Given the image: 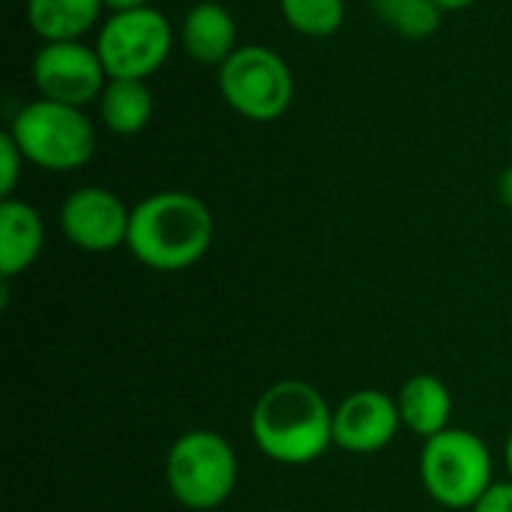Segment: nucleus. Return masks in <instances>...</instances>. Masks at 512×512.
Returning <instances> with one entry per match:
<instances>
[{"mask_svg":"<svg viewBox=\"0 0 512 512\" xmlns=\"http://www.w3.org/2000/svg\"><path fill=\"white\" fill-rule=\"evenodd\" d=\"M213 234L216 222L201 198L180 189H165L132 207L126 246L144 267L177 273L207 255Z\"/></svg>","mask_w":512,"mask_h":512,"instance_id":"1","label":"nucleus"},{"mask_svg":"<svg viewBox=\"0 0 512 512\" xmlns=\"http://www.w3.org/2000/svg\"><path fill=\"white\" fill-rule=\"evenodd\" d=\"M255 447L282 465H309L333 444V408L318 387L288 378L267 387L249 417Z\"/></svg>","mask_w":512,"mask_h":512,"instance_id":"2","label":"nucleus"},{"mask_svg":"<svg viewBox=\"0 0 512 512\" xmlns=\"http://www.w3.org/2000/svg\"><path fill=\"white\" fill-rule=\"evenodd\" d=\"M24 159L42 171H78L96 153V126L84 108L33 99L12 117L6 129Z\"/></svg>","mask_w":512,"mask_h":512,"instance_id":"3","label":"nucleus"},{"mask_svg":"<svg viewBox=\"0 0 512 512\" xmlns=\"http://www.w3.org/2000/svg\"><path fill=\"white\" fill-rule=\"evenodd\" d=\"M420 480L435 504L447 510H474L495 486L492 453L480 435L468 429H444L423 444Z\"/></svg>","mask_w":512,"mask_h":512,"instance_id":"4","label":"nucleus"},{"mask_svg":"<svg viewBox=\"0 0 512 512\" xmlns=\"http://www.w3.org/2000/svg\"><path fill=\"white\" fill-rule=\"evenodd\" d=\"M165 480L177 504L192 512L222 507L237 486L234 447L207 429L180 435L165 459Z\"/></svg>","mask_w":512,"mask_h":512,"instance_id":"5","label":"nucleus"},{"mask_svg":"<svg viewBox=\"0 0 512 512\" xmlns=\"http://www.w3.org/2000/svg\"><path fill=\"white\" fill-rule=\"evenodd\" d=\"M216 81L228 108L252 123H273L294 102L291 66L264 45H240L216 69Z\"/></svg>","mask_w":512,"mask_h":512,"instance_id":"6","label":"nucleus"},{"mask_svg":"<svg viewBox=\"0 0 512 512\" xmlns=\"http://www.w3.org/2000/svg\"><path fill=\"white\" fill-rule=\"evenodd\" d=\"M174 48V30L156 6L111 12L96 33V54L108 78L147 81L156 75Z\"/></svg>","mask_w":512,"mask_h":512,"instance_id":"7","label":"nucleus"},{"mask_svg":"<svg viewBox=\"0 0 512 512\" xmlns=\"http://www.w3.org/2000/svg\"><path fill=\"white\" fill-rule=\"evenodd\" d=\"M30 75L42 99L75 108L99 102L108 84V72L96 54V45H84L81 39L45 42L33 57Z\"/></svg>","mask_w":512,"mask_h":512,"instance_id":"8","label":"nucleus"},{"mask_svg":"<svg viewBox=\"0 0 512 512\" xmlns=\"http://www.w3.org/2000/svg\"><path fill=\"white\" fill-rule=\"evenodd\" d=\"M132 210L102 186H81L66 195L60 207V231L81 252H114L129 237Z\"/></svg>","mask_w":512,"mask_h":512,"instance_id":"9","label":"nucleus"},{"mask_svg":"<svg viewBox=\"0 0 512 512\" xmlns=\"http://www.w3.org/2000/svg\"><path fill=\"white\" fill-rule=\"evenodd\" d=\"M402 426L396 399L381 390H357L333 411V444L345 453H378Z\"/></svg>","mask_w":512,"mask_h":512,"instance_id":"10","label":"nucleus"},{"mask_svg":"<svg viewBox=\"0 0 512 512\" xmlns=\"http://www.w3.org/2000/svg\"><path fill=\"white\" fill-rule=\"evenodd\" d=\"M180 48L195 63L219 69L240 48L234 15L216 0L195 3L180 21Z\"/></svg>","mask_w":512,"mask_h":512,"instance_id":"11","label":"nucleus"},{"mask_svg":"<svg viewBox=\"0 0 512 512\" xmlns=\"http://www.w3.org/2000/svg\"><path fill=\"white\" fill-rule=\"evenodd\" d=\"M45 225L33 204L18 198H3L0 204V273L9 282L24 273L42 252Z\"/></svg>","mask_w":512,"mask_h":512,"instance_id":"12","label":"nucleus"},{"mask_svg":"<svg viewBox=\"0 0 512 512\" xmlns=\"http://www.w3.org/2000/svg\"><path fill=\"white\" fill-rule=\"evenodd\" d=\"M399 417L402 426H408L420 438H435L444 429H450L453 417V396L447 384L435 375H414L399 390Z\"/></svg>","mask_w":512,"mask_h":512,"instance_id":"13","label":"nucleus"},{"mask_svg":"<svg viewBox=\"0 0 512 512\" xmlns=\"http://www.w3.org/2000/svg\"><path fill=\"white\" fill-rule=\"evenodd\" d=\"M105 0H27V21L42 42H75L90 33Z\"/></svg>","mask_w":512,"mask_h":512,"instance_id":"14","label":"nucleus"},{"mask_svg":"<svg viewBox=\"0 0 512 512\" xmlns=\"http://www.w3.org/2000/svg\"><path fill=\"white\" fill-rule=\"evenodd\" d=\"M153 117V93L147 81L108 78L99 96V120L114 135H138Z\"/></svg>","mask_w":512,"mask_h":512,"instance_id":"15","label":"nucleus"},{"mask_svg":"<svg viewBox=\"0 0 512 512\" xmlns=\"http://www.w3.org/2000/svg\"><path fill=\"white\" fill-rule=\"evenodd\" d=\"M279 12L291 30L309 39H327L345 24V0H279Z\"/></svg>","mask_w":512,"mask_h":512,"instance_id":"16","label":"nucleus"},{"mask_svg":"<svg viewBox=\"0 0 512 512\" xmlns=\"http://www.w3.org/2000/svg\"><path fill=\"white\" fill-rule=\"evenodd\" d=\"M441 15L444 12L432 0H420L417 6H411L408 12H402L390 27L399 36H405V39H426V36H432L441 27Z\"/></svg>","mask_w":512,"mask_h":512,"instance_id":"17","label":"nucleus"},{"mask_svg":"<svg viewBox=\"0 0 512 512\" xmlns=\"http://www.w3.org/2000/svg\"><path fill=\"white\" fill-rule=\"evenodd\" d=\"M24 162H27V159H24V153L18 150L15 138H12L9 132H3V135H0V195H3V198H12Z\"/></svg>","mask_w":512,"mask_h":512,"instance_id":"18","label":"nucleus"},{"mask_svg":"<svg viewBox=\"0 0 512 512\" xmlns=\"http://www.w3.org/2000/svg\"><path fill=\"white\" fill-rule=\"evenodd\" d=\"M471 512H512V480L510 483H495Z\"/></svg>","mask_w":512,"mask_h":512,"instance_id":"19","label":"nucleus"},{"mask_svg":"<svg viewBox=\"0 0 512 512\" xmlns=\"http://www.w3.org/2000/svg\"><path fill=\"white\" fill-rule=\"evenodd\" d=\"M420 0H372V9L378 12L381 21L393 24L402 12H408L411 6H417Z\"/></svg>","mask_w":512,"mask_h":512,"instance_id":"20","label":"nucleus"},{"mask_svg":"<svg viewBox=\"0 0 512 512\" xmlns=\"http://www.w3.org/2000/svg\"><path fill=\"white\" fill-rule=\"evenodd\" d=\"M498 198L504 201V207L512 210V165L501 174V180H498Z\"/></svg>","mask_w":512,"mask_h":512,"instance_id":"21","label":"nucleus"},{"mask_svg":"<svg viewBox=\"0 0 512 512\" xmlns=\"http://www.w3.org/2000/svg\"><path fill=\"white\" fill-rule=\"evenodd\" d=\"M105 6L111 12H126V9H141V6H150V0H105Z\"/></svg>","mask_w":512,"mask_h":512,"instance_id":"22","label":"nucleus"},{"mask_svg":"<svg viewBox=\"0 0 512 512\" xmlns=\"http://www.w3.org/2000/svg\"><path fill=\"white\" fill-rule=\"evenodd\" d=\"M441 12H462V9H468V6H474L477 0H432Z\"/></svg>","mask_w":512,"mask_h":512,"instance_id":"23","label":"nucleus"},{"mask_svg":"<svg viewBox=\"0 0 512 512\" xmlns=\"http://www.w3.org/2000/svg\"><path fill=\"white\" fill-rule=\"evenodd\" d=\"M507 471H510V480H512V435H510V441H507Z\"/></svg>","mask_w":512,"mask_h":512,"instance_id":"24","label":"nucleus"}]
</instances>
